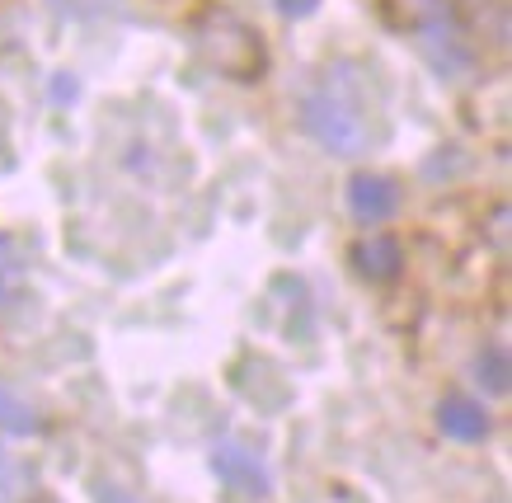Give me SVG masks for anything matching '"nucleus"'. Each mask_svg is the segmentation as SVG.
<instances>
[{
    "label": "nucleus",
    "mask_w": 512,
    "mask_h": 503,
    "mask_svg": "<svg viewBox=\"0 0 512 503\" xmlns=\"http://www.w3.org/2000/svg\"><path fill=\"white\" fill-rule=\"evenodd\" d=\"M409 5V24L419 33V52L428 57L442 80H461L475 66V52H470L466 33L451 15V0H404Z\"/></svg>",
    "instance_id": "f257e3e1"
},
{
    "label": "nucleus",
    "mask_w": 512,
    "mask_h": 503,
    "mask_svg": "<svg viewBox=\"0 0 512 503\" xmlns=\"http://www.w3.org/2000/svg\"><path fill=\"white\" fill-rule=\"evenodd\" d=\"M301 123H306V132H311L325 151H334V156H362L367 142H372L367 113L357 109L343 90H334V85L306 95V104H301Z\"/></svg>",
    "instance_id": "f03ea898"
},
{
    "label": "nucleus",
    "mask_w": 512,
    "mask_h": 503,
    "mask_svg": "<svg viewBox=\"0 0 512 503\" xmlns=\"http://www.w3.org/2000/svg\"><path fill=\"white\" fill-rule=\"evenodd\" d=\"M202 48L212 52V62L221 71H231L240 80H254V71H264V43L254 38V33L240 24V19H212L207 29H202Z\"/></svg>",
    "instance_id": "7ed1b4c3"
},
{
    "label": "nucleus",
    "mask_w": 512,
    "mask_h": 503,
    "mask_svg": "<svg viewBox=\"0 0 512 503\" xmlns=\"http://www.w3.org/2000/svg\"><path fill=\"white\" fill-rule=\"evenodd\" d=\"M212 471L235 489V494H245V499H264L268 494V466L259 452H249L245 442H217L212 447Z\"/></svg>",
    "instance_id": "20e7f679"
},
{
    "label": "nucleus",
    "mask_w": 512,
    "mask_h": 503,
    "mask_svg": "<svg viewBox=\"0 0 512 503\" xmlns=\"http://www.w3.org/2000/svg\"><path fill=\"white\" fill-rule=\"evenodd\" d=\"M348 207H353L357 221L381 226V221L395 217V207H400V189L390 184L386 174H357L353 184H348Z\"/></svg>",
    "instance_id": "39448f33"
},
{
    "label": "nucleus",
    "mask_w": 512,
    "mask_h": 503,
    "mask_svg": "<svg viewBox=\"0 0 512 503\" xmlns=\"http://www.w3.org/2000/svg\"><path fill=\"white\" fill-rule=\"evenodd\" d=\"M437 424H442V433H447V438H456V442L489 438V414H484V405L461 400V395L442 400V409H437Z\"/></svg>",
    "instance_id": "423d86ee"
},
{
    "label": "nucleus",
    "mask_w": 512,
    "mask_h": 503,
    "mask_svg": "<svg viewBox=\"0 0 512 503\" xmlns=\"http://www.w3.org/2000/svg\"><path fill=\"white\" fill-rule=\"evenodd\" d=\"M353 264H357L362 278H372V283H390V278L400 273L404 254H400V245H395L390 236H367V240H357L353 245Z\"/></svg>",
    "instance_id": "0eeeda50"
},
{
    "label": "nucleus",
    "mask_w": 512,
    "mask_h": 503,
    "mask_svg": "<svg viewBox=\"0 0 512 503\" xmlns=\"http://www.w3.org/2000/svg\"><path fill=\"white\" fill-rule=\"evenodd\" d=\"M0 428H10V433H19V438H29V433L43 428V419H38V409H33L29 400H19L10 386H0Z\"/></svg>",
    "instance_id": "6e6552de"
},
{
    "label": "nucleus",
    "mask_w": 512,
    "mask_h": 503,
    "mask_svg": "<svg viewBox=\"0 0 512 503\" xmlns=\"http://www.w3.org/2000/svg\"><path fill=\"white\" fill-rule=\"evenodd\" d=\"M508 377H512V367H508V353H503V344H489L480 358H475V381H480L484 391L503 395V391H508Z\"/></svg>",
    "instance_id": "1a4fd4ad"
},
{
    "label": "nucleus",
    "mask_w": 512,
    "mask_h": 503,
    "mask_svg": "<svg viewBox=\"0 0 512 503\" xmlns=\"http://www.w3.org/2000/svg\"><path fill=\"white\" fill-rule=\"evenodd\" d=\"M19 278H24V268H19L15 250H10V240L0 236V301H10L19 292Z\"/></svg>",
    "instance_id": "9d476101"
},
{
    "label": "nucleus",
    "mask_w": 512,
    "mask_h": 503,
    "mask_svg": "<svg viewBox=\"0 0 512 503\" xmlns=\"http://www.w3.org/2000/svg\"><path fill=\"white\" fill-rule=\"evenodd\" d=\"M278 5V15H287V19H301V15H311L320 0H273Z\"/></svg>",
    "instance_id": "9b49d317"
},
{
    "label": "nucleus",
    "mask_w": 512,
    "mask_h": 503,
    "mask_svg": "<svg viewBox=\"0 0 512 503\" xmlns=\"http://www.w3.org/2000/svg\"><path fill=\"white\" fill-rule=\"evenodd\" d=\"M76 90H80L76 76H57V80H52V99H62V104H66V99H76Z\"/></svg>",
    "instance_id": "f8f14e48"
}]
</instances>
